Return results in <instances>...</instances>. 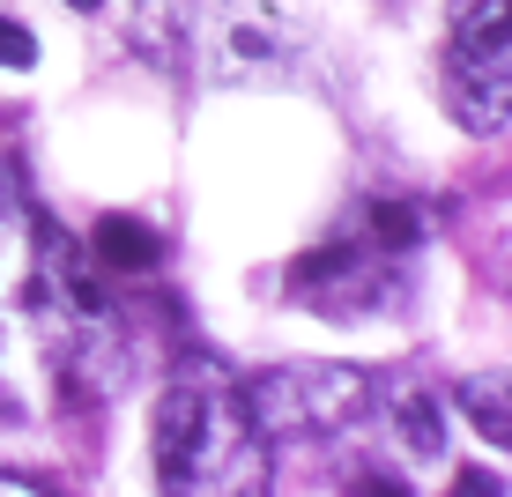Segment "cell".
<instances>
[{
    "mask_svg": "<svg viewBox=\"0 0 512 497\" xmlns=\"http://www.w3.org/2000/svg\"><path fill=\"white\" fill-rule=\"evenodd\" d=\"M149 453L156 475L171 490H245L268 468V438L245 416V386H231L223 371H179L156 394L149 416Z\"/></svg>",
    "mask_w": 512,
    "mask_h": 497,
    "instance_id": "cell-1",
    "label": "cell"
},
{
    "mask_svg": "<svg viewBox=\"0 0 512 497\" xmlns=\"http://www.w3.org/2000/svg\"><path fill=\"white\" fill-rule=\"evenodd\" d=\"M379 401L372 371L357 364H282L245 386V416L260 438H334Z\"/></svg>",
    "mask_w": 512,
    "mask_h": 497,
    "instance_id": "cell-2",
    "label": "cell"
},
{
    "mask_svg": "<svg viewBox=\"0 0 512 497\" xmlns=\"http://www.w3.org/2000/svg\"><path fill=\"white\" fill-rule=\"evenodd\" d=\"M446 97L475 134L512 127V30L505 0H453L446 30Z\"/></svg>",
    "mask_w": 512,
    "mask_h": 497,
    "instance_id": "cell-3",
    "label": "cell"
},
{
    "mask_svg": "<svg viewBox=\"0 0 512 497\" xmlns=\"http://www.w3.org/2000/svg\"><path fill=\"white\" fill-rule=\"evenodd\" d=\"M290 290L305 297L312 312H327V319L386 312V305L409 297V245L372 230V245H327V253H305L290 268Z\"/></svg>",
    "mask_w": 512,
    "mask_h": 497,
    "instance_id": "cell-4",
    "label": "cell"
},
{
    "mask_svg": "<svg viewBox=\"0 0 512 497\" xmlns=\"http://www.w3.org/2000/svg\"><path fill=\"white\" fill-rule=\"evenodd\" d=\"M193 38V67H208L216 82H260V75H282V67H297V30L290 15L268 8V0H231V8H193L186 23Z\"/></svg>",
    "mask_w": 512,
    "mask_h": 497,
    "instance_id": "cell-5",
    "label": "cell"
},
{
    "mask_svg": "<svg viewBox=\"0 0 512 497\" xmlns=\"http://www.w3.org/2000/svg\"><path fill=\"white\" fill-rule=\"evenodd\" d=\"M386 416H394V446L409 460L446 453V401H438V386H401V394H386Z\"/></svg>",
    "mask_w": 512,
    "mask_h": 497,
    "instance_id": "cell-6",
    "label": "cell"
},
{
    "mask_svg": "<svg viewBox=\"0 0 512 497\" xmlns=\"http://www.w3.org/2000/svg\"><path fill=\"white\" fill-rule=\"evenodd\" d=\"M90 253L104 260V268H149L156 260V230L149 223H134V216H104L97 230H90Z\"/></svg>",
    "mask_w": 512,
    "mask_h": 497,
    "instance_id": "cell-7",
    "label": "cell"
},
{
    "mask_svg": "<svg viewBox=\"0 0 512 497\" xmlns=\"http://www.w3.org/2000/svg\"><path fill=\"white\" fill-rule=\"evenodd\" d=\"M453 401H461L468 416H475V438H490V446H505V438H512V431H505V423H512V408H505V379H498V386H490V379H468Z\"/></svg>",
    "mask_w": 512,
    "mask_h": 497,
    "instance_id": "cell-8",
    "label": "cell"
},
{
    "mask_svg": "<svg viewBox=\"0 0 512 497\" xmlns=\"http://www.w3.org/2000/svg\"><path fill=\"white\" fill-rule=\"evenodd\" d=\"M38 60V38H30L23 23H8V15H0V67H30Z\"/></svg>",
    "mask_w": 512,
    "mask_h": 497,
    "instance_id": "cell-9",
    "label": "cell"
},
{
    "mask_svg": "<svg viewBox=\"0 0 512 497\" xmlns=\"http://www.w3.org/2000/svg\"><path fill=\"white\" fill-rule=\"evenodd\" d=\"M0 490H38V483H30V475H0Z\"/></svg>",
    "mask_w": 512,
    "mask_h": 497,
    "instance_id": "cell-10",
    "label": "cell"
},
{
    "mask_svg": "<svg viewBox=\"0 0 512 497\" xmlns=\"http://www.w3.org/2000/svg\"><path fill=\"white\" fill-rule=\"evenodd\" d=\"M67 8H82V15H97V8H104V0H67Z\"/></svg>",
    "mask_w": 512,
    "mask_h": 497,
    "instance_id": "cell-11",
    "label": "cell"
}]
</instances>
